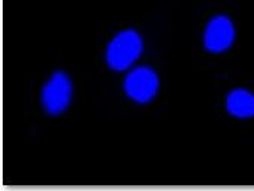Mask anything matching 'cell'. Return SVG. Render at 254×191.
I'll list each match as a JSON object with an SVG mask.
<instances>
[{"instance_id":"cell-1","label":"cell","mask_w":254,"mask_h":191,"mask_svg":"<svg viewBox=\"0 0 254 191\" xmlns=\"http://www.w3.org/2000/svg\"><path fill=\"white\" fill-rule=\"evenodd\" d=\"M144 42L135 30H124L114 36L106 48V63L114 70L129 69L142 54Z\"/></svg>"},{"instance_id":"cell-5","label":"cell","mask_w":254,"mask_h":191,"mask_svg":"<svg viewBox=\"0 0 254 191\" xmlns=\"http://www.w3.org/2000/svg\"><path fill=\"white\" fill-rule=\"evenodd\" d=\"M226 109L236 118L254 117V94L244 88H236L229 93Z\"/></svg>"},{"instance_id":"cell-3","label":"cell","mask_w":254,"mask_h":191,"mask_svg":"<svg viewBox=\"0 0 254 191\" xmlns=\"http://www.w3.org/2000/svg\"><path fill=\"white\" fill-rule=\"evenodd\" d=\"M124 90L129 97L138 103H147L154 99L159 90V78L150 67H138L126 76Z\"/></svg>"},{"instance_id":"cell-2","label":"cell","mask_w":254,"mask_h":191,"mask_svg":"<svg viewBox=\"0 0 254 191\" xmlns=\"http://www.w3.org/2000/svg\"><path fill=\"white\" fill-rule=\"evenodd\" d=\"M72 100V82L63 72H54L42 90V103L48 114L57 115L66 111Z\"/></svg>"},{"instance_id":"cell-4","label":"cell","mask_w":254,"mask_h":191,"mask_svg":"<svg viewBox=\"0 0 254 191\" xmlns=\"http://www.w3.org/2000/svg\"><path fill=\"white\" fill-rule=\"evenodd\" d=\"M233 41H235V27L227 17L218 15L208 23L203 35L205 48L208 51L224 52L232 47Z\"/></svg>"}]
</instances>
